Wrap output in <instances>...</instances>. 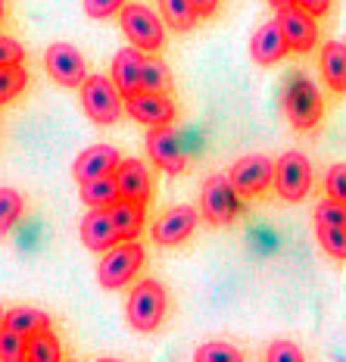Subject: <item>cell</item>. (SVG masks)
I'll list each match as a JSON object with an SVG mask.
<instances>
[{
	"mask_svg": "<svg viewBox=\"0 0 346 362\" xmlns=\"http://www.w3.org/2000/svg\"><path fill=\"white\" fill-rule=\"evenodd\" d=\"M321 112H325V100H321V90L315 88V81L303 72H293V78L284 88V116L297 132H309L321 122Z\"/></svg>",
	"mask_w": 346,
	"mask_h": 362,
	"instance_id": "cell-1",
	"label": "cell"
},
{
	"mask_svg": "<svg viewBox=\"0 0 346 362\" xmlns=\"http://www.w3.org/2000/svg\"><path fill=\"white\" fill-rule=\"evenodd\" d=\"M165 306H169V297H165V288L153 278L147 281H138L128 293V303H125V313H128V322H131L134 331L141 334H150L162 325L165 319Z\"/></svg>",
	"mask_w": 346,
	"mask_h": 362,
	"instance_id": "cell-2",
	"label": "cell"
},
{
	"mask_svg": "<svg viewBox=\"0 0 346 362\" xmlns=\"http://www.w3.org/2000/svg\"><path fill=\"white\" fill-rule=\"evenodd\" d=\"M81 107L97 125H116L125 110V94L109 75H88L81 85Z\"/></svg>",
	"mask_w": 346,
	"mask_h": 362,
	"instance_id": "cell-3",
	"label": "cell"
},
{
	"mask_svg": "<svg viewBox=\"0 0 346 362\" xmlns=\"http://www.w3.org/2000/svg\"><path fill=\"white\" fill-rule=\"evenodd\" d=\"M162 22L150 6L144 4H125V10L119 13V25H122L125 37L131 41V47L144 50V54H160L165 44Z\"/></svg>",
	"mask_w": 346,
	"mask_h": 362,
	"instance_id": "cell-4",
	"label": "cell"
},
{
	"mask_svg": "<svg viewBox=\"0 0 346 362\" xmlns=\"http://www.w3.org/2000/svg\"><path fill=\"white\" fill-rule=\"evenodd\" d=\"M141 266H144V247L138 240H119L112 250L103 253L97 266V281L107 291H119L138 275Z\"/></svg>",
	"mask_w": 346,
	"mask_h": 362,
	"instance_id": "cell-5",
	"label": "cell"
},
{
	"mask_svg": "<svg viewBox=\"0 0 346 362\" xmlns=\"http://www.w3.org/2000/svg\"><path fill=\"white\" fill-rule=\"evenodd\" d=\"M200 213L209 225H231L240 213V194L228 175H209L200 191Z\"/></svg>",
	"mask_w": 346,
	"mask_h": 362,
	"instance_id": "cell-6",
	"label": "cell"
},
{
	"mask_svg": "<svg viewBox=\"0 0 346 362\" xmlns=\"http://www.w3.org/2000/svg\"><path fill=\"white\" fill-rule=\"evenodd\" d=\"M312 187V165L299 150H287L275 163V191L281 200L299 203Z\"/></svg>",
	"mask_w": 346,
	"mask_h": 362,
	"instance_id": "cell-7",
	"label": "cell"
},
{
	"mask_svg": "<svg viewBox=\"0 0 346 362\" xmlns=\"http://www.w3.org/2000/svg\"><path fill=\"white\" fill-rule=\"evenodd\" d=\"M44 69L47 75L63 88H81L88 81V66L78 47L72 44H50L47 54H44Z\"/></svg>",
	"mask_w": 346,
	"mask_h": 362,
	"instance_id": "cell-8",
	"label": "cell"
},
{
	"mask_svg": "<svg viewBox=\"0 0 346 362\" xmlns=\"http://www.w3.org/2000/svg\"><path fill=\"white\" fill-rule=\"evenodd\" d=\"M228 178H231V185L237 187L240 197H256V194H262L268 185H275V163L262 153L240 156V160L231 165Z\"/></svg>",
	"mask_w": 346,
	"mask_h": 362,
	"instance_id": "cell-9",
	"label": "cell"
},
{
	"mask_svg": "<svg viewBox=\"0 0 346 362\" xmlns=\"http://www.w3.org/2000/svg\"><path fill=\"white\" fill-rule=\"evenodd\" d=\"M147 153H150V160L156 163V169H162L165 175H181V172L187 169V156H184L181 141H178V134H175L172 125L150 128Z\"/></svg>",
	"mask_w": 346,
	"mask_h": 362,
	"instance_id": "cell-10",
	"label": "cell"
},
{
	"mask_svg": "<svg viewBox=\"0 0 346 362\" xmlns=\"http://www.w3.org/2000/svg\"><path fill=\"white\" fill-rule=\"evenodd\" d=\"M125 112L141 125H172L175 119V103L169 94H153V90H138L134 97H125Z\"/></svg>",
	"mask_w": 346,
	"mask_h": 362,
	"instance_id": "cell-11",
	"label": "cell"
},
{
	"mask_svg": "<svg viewBox=\"0 0 346 362\" xmlns=\"http://www.w3.org/2000/svg\"><path fill=\"white\" fill-rule=\"evenodd\" d=\"M197 218H200V213L193 206H172L169 213H162L153 222V231H150V235H153V240L160 247H178L193 235Z\"/></svg>",
	"mask_w": 346,
	"mask_h": 362,
	"instance_id": "cell-12",
	"label": "cell"
},
{
	"mask_svg": "<svg viewBox=\"0 0 346 362\" xmlns=\"http://www.w3.org/2000/svg\"><path fill=\"white\" fill-rule=\"evenodd\" d=\"M278 22H281L290 50H297V54H309V50L315 47V41H318V25H315L312 13H306L303 6L278 10Z\"/></svg>",
	"mask_w": 346,
	"mask_h": 362,
	"instance_id": "cell-13",
	"label": "cell"
},
{
	"mask_svg": "<svg viewBox=\"0 0 346 362\" xmlns=\"http://www.w3.org/2000/svg\"><path fill=\"white\" fill-rule=\"evenodd\" d=\"M122 165V156H119L116 147L109 144H94L88 150H81L78 160L72 165L75 181H91V178H103V175H116V169Z\"/></svg>",
	"mask_w": 346,
	"mask_h": 362,
	"instance_id": "cell-14",
	"label": "cell"
},
{
	"mask_svg": "<svg viewBox=\"0 0 346 362\" xmlns=\"http://www.w3.org/2000/svg\"><path fill=\"white\" fill-rule=\"evenodd\" d=\"M81 240H85V247L94 253H107L122 240L109 209H91V213L81 218Z\"/></svg>",
	"mask_w": 346,
	"mask_h": 362,
	"instance_id": "cell-15",
	"label": "cell"
},
{
	"mask_svg": "<svg viewBox=\"0 0 346 362\" xmlns=\"http://www.w3.org/2000/svg\"><path fill=\"white\" fill-rule=\"evenodd\" d=\"M287 50H290V44H287V37H284V28H281V22H278V19L262 22V25L256 28V35H253V41H250L253 63L275 66L278 59L287 57Z\"/></svg>",
	"mask_w": 346,
	"mask_h": 362,
	"instance_id": "cell-16",
	"label": "cell"
},
{
	"mask_svg": "<svg viewBox=\"0 0 346 362\" xmlns=\"http://www.w3.org/2000/svg\"><path fill=\"white\" fill-rule=\"evenodd\" d=\"M144 63L147 57L138 47H122L112 57V81L125 97H134L138 90H144Z\"/></svg>",
	"mask_w": 346,
	"mask_h": 362,
	"instance_id": "cell-17",
	"label": "cell"
},
{
	"mask_svg": "<svg viewBox=\"0 0 346 362\" xmlns=\"http://www.w3.org/2000/svg\"><path fill=\"white\" fill-rule=\"evenodd\" d=\"M116 181L119 191H122V200H138V203L150 200L153 178H150V169L141 160H122V165L116 169Z\"/></svg>",
	"mask_w": 346,
	"mask_h": 362,
	"instance_id": "cell-18",
	"label": "cell"
},
{
	"mask_svg": "<svg viewBox=\"0 0 346 362\" xmlns=\"http://www.w3.org/2000/svg\"><path fill=\"white\" fill-rule=\"evenodd\" d=\"M318 66H321V78L328 81V88L334 94H346V44L328 41L321 47Z\"/></svg>",
	"mask_w": 346,
	"mask_h": 362,
	"instance_id": "cell-19",
	"label": "cell"
},
{
	"mask_svg": "<svg viewBox=\"0 0 346 362\" xmlns=\"http://www.w3.org/2000/svg\"><path fill=\"white\" fill-rule=\"evenodd\" d=\"M4 328L32 337V334H37V331L50 328V315L44 313V309H35V306H13V309L4 313Z\"/></svg>",
	"mask_w": 346,
	"mask_h": 362,
	"instance_id": "cell-20",
	"label": "cell"
},
{
	"mask_svg": "<svg viewBox=\"0 0 346 362\" xmlns=\"http://www.w3.org/2000/svg\"><path fill=\"white\" fill-rule=\"evenodd\" d=\"M81 200L91 209H109L122 200V191H119L116 175H103V178H91L81 181Z\"/></svg>",
	"mask_w": 346,
	"mask_h": 362,
	"instance_id": "cell-21",
	"label": "cell"
},
{
	"mask_svg": "<svg viewBox=\"0 0 346 362\" xmlns=\"http://www.w3.org/2000/svg\"><path fill=\"white\" fill-rule=\"evenodd\" d=\"M144 206L147 203H138V200H119L116 206H109L122 240H138V235L144 231Z\"/></svg>",
	"mask_w": 346,
	"mask_h": 362,
	"instance_id": "cell-22",
	"label": "cell"
},
{
	"mask_svg": "<svg viewBox=\"0 0 346 362\" xmlns=\"http://www.w3.org/2000/svg\"><path fill=\"white\" fill-rule=\"evenodd\" d=\"M160 10H162L165 25L175 28V32H191L200 19V13L193 10L191 0H160Z\"/></svg>",
	"mask_w": 346,
	"mask_h": 362,
	"instance_id": "cell-23",
	"label": "cell"
},
{
	"mask_svg": "<svg viewBox=\"0 0 346 362\" xmlns=\"http://www.w3.org/2000/svg\"><path fill=\"white\" fill-rule=\"evenodd\" d=\"M28 362H63V346L50 328L28 337Z\"/></svg>",
	"mask_w": 346,
	"mask_h": 362,
	"instance_id": "cell-24",
	"label": "cell"
},
{
	"mask_svg": "<svg viewBox=\"0 0 346 362\" xmlns=\"http://www.w3.org/2000/svg\"><path fill=\"white\" fill-rule=\"evenodd\" d=\"M169 88H172L169 66H165L156 54H150L147 63H144V90H153V94H169Z\"/></svg>",
	"mask_w": 346,
	"mask_h": 362,
	"instance_id": "cell-25",
	"label": "cell"
},
{
	"mask_svg": "<svg viewBox=\"0 0 346 362\" xmlns=\"http://www.w3.org/2000/svg\"><path fill=\"white\" fill-rule=\"evenodd\" d=\"M28 85V75L22 66H0V100L13 103L16 97L25 90Z\"/></svg>",
	"mask_w": 346,
	"mask_h": 362,
	"instance_id": "cell-26",
	"label": "cell"
},
{
	"mask_svg": "<svg viewBox=\"0 0 346 362\" xmlns=\"http://www.w3.org/2000/svg\"><path fill=\"white\" fill-rule=\"evenodd\" d=\"M193 362H246L244 353L231 344H222V341H209V344H200L197 353H193Z\"/></svg>",
	"mask_w": 346,
	"mask_h": 362,
	"instance_id": "cell-27",
	"label": "cell"
},
{
	"mask_svg": "<svg viewBox=\"0 0 346 362\" xmlns=\"http://www.w3.org/2000/svg\"><path fill=\"white\" fill-rule=\"evenodd\" d=\"M315 235H318V244L328 256L346 259V228H340V225H315Z\"/></svg>",
	"mask_w": 346,
	"mask_h": 362,
	"instance_id": "cell-28",
	"label": "cell"
},
{
	"mask_svg": "<svg viewBox=\"0 0 346 362\" xmlns=\"http://www.w3.org/2000/svg\"><path fill=\"white\" fill-rule=\"evenodd\" d=\"M0 362H28V337L16 331H0Z\"/></svg>",
	"mask_w": 346,
	"mask_h": 362,
	"instance_id": "cell-29",
	"label": "cell"
},
{
	"mask_svg": "<svg viewBox=\"0 0 346 362\" xmlns=\"http://www.w3.org/2000/svg\"><path fill=\"white\" fill-rule=\"evenodd\" d=\"M22 216V197L19 191H13V187H4L0 191V231H10L13 225L19 222Z\"/></svg>",
	"mask_w": 346,
	"mask_h": 362,
	"instance_id": "cell-30",
	"label": "cell"
},
{
	"mask_svg": "<svg viewBox=\"0 0 346 362\" xmlns=\"http://www.w3.org/2000/svg\"><path fill=\"white\" fill-rule=\"evenodd\" d=\"M315 225H340L346 228V203L340 200H321L315 206Z\"/></svg>",
	"mask_w": 346,
	"mask_h": 362,
	"instance_id": "cell-31",
	"label": "cell"
},
{
	"mask_svg": "<svg viewBox=\"0 0 346 362\" xmlns=\"http://www.w3.org/2000/svg\"><path fill=\"white\" fill-rule=\"evenodd\" d=\"M266 362H306V356L293 341H275L266 350Z\"/></svg>",
	"mask_w": 346,
	"mask_h": 362,
	"instance_id": "cell-32",
	"label": "cell"
},
{
	"mask_svg": "<svg viewBox=\"0 0 346 362\" xmlns=\"http://www.w3.org/2000/svg\"><path fill=\"white\" fill-rule=\"evenodd\" d=\"M325 191H328L330 200L346 203V163H337V165H330V169H328V175H325Z\"/></svg>",
	"mask_w": 346,
	"mask_h": 362,
	"instance_id": "cell-33",
	"label": "cell"
},
{
	"mask_svg": "<svg viewBox=\"0 0 346 362\" xmlns=\"http://www.w3.org/2000/svg\"><path fill=\"white\" fill-rule=\"evenodd\" d=\"M128 0H85V13L91 19H109L112 13H122Z\"/></svg>",
	"mask_w": 346,
	"mask_h": 362,
	"instance_id": "cell-34",
	"label": "cell"
},
{
	"mask_svg": "<svg viewBox=\"0 0 346 362\" xmlns=\"http://www.w3.org/2000/svg\"><path fill=\"white\" fill-rule=\"evenodd\" d=\"M22 59H25L22 44L13 37H0V66H22Z\"/></svg>",
	"mask_w": 346,
	"mask_h": 362,
	"instance_id": "cell-35",
	"label": "cell"
},
{
	"mask_svg": "<svg viewBox=\"0 0 346 362\" xmlns=\"http://www.w3.org/2000/svg\"><path fill=\"white\" fill-rule=\"evenodd\" d=\"M330 4H334V0H297V6H303V10L312 13L315 19H318V16H328V13H330Z\"/></svg>",
	"mask_w": 346,
	"mask_h": 362,
	"instance_id": "cell-36",
	"label": "cell"
},
{
	"mask_svg": "<svg viewBox=\"0 0 346 362\" xmlns=\"http://www.w3.org/2000/svg\"><path fill=\"white\" fill-rule=\"evenodd\" d=\"M193 10L200 13V16H213L215 10H219V0H191Z\"/></svg>",
	"mask_w": 346,
	"mask_h": 362,
	"instance_id": "cell-37",
	"label": "cell"
},
{
	"mask_svg": "<svg viewBox=\"0 0 346 362\" xmlns=\"http://www.w3.org/2000/svg\"><path fill=\"white\" fill-rule=\"evenodd\" d=\"M275 10H287V6H297V0H268Z\"/></svg>",
	"mask_w": 346,
	"mask_h": 362,
	"instance_id": "cell-38",
	"label": "cell"
},
{
	"mask_svg": "<svg viewBox=\"0 0 346 362\" xmlns=\"http://www.w3.org/2000/svg\"><path fill=\"white\" fill-rule=\"evenodd\" d=\"M97 362H119V359H97Z\"/></svg>",
	"mask_w": 346,
	"mask_h": 362,
	"instance_id": "cell-39",
	"label": "cell"
}]
</instances>
